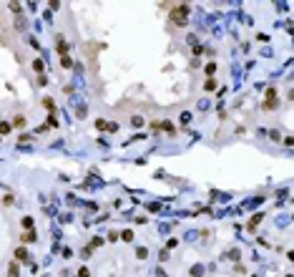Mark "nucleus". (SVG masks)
<instances>
[{
	"instance_id": "obj_1",
	"label": "nucleus",
	"mask_w": 294,
	"mask_h": 277,
	"mask_svg": "<svg viewBox=\"0 0 294 277\" xmlns=\"http://www.w3.org/2000/svg\"><path fill=\"white\" fill-rule=\"evenodd\" d=\"M23 239H25V242H33V239H35V232H25Z\"/></svg>"
}]
</instances>
